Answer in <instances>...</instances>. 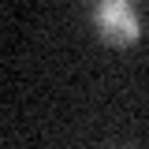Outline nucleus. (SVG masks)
<instances>
[{
	"label": "nucleus",
	"mask_w": 149,
	"mask_h": 149,
	"mask_svg": "<svg viewBox=\"0 0 149 149\" xmlns=\"http://www.w3.org/2000/svg\"><path fill=\"white\" fill-rule=\"evenodd\" d=\"M93 19H97L101 34L112 41H134L138 37V19H134L127 0H97Z\"/></svg>",
	"instance_id": "obj_1"
}]
</instances>
